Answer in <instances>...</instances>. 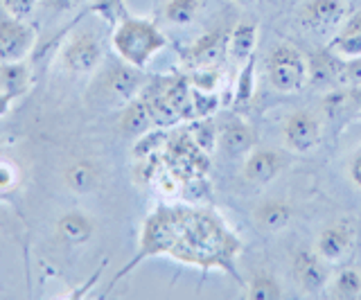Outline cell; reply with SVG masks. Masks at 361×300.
<instances>
[{"label": "cell", "mask_w": 361, "mask_h": 300, "mask_svg": "<svg viewBox=\"0 0 361 300\" xmlns=\"http://www.w3.org/2000/svg\"><path fill=\"white\" fill-rule=\"evenodd\" d=\"M61 61L71 73H93L102 61L99 41L88 32H82L63 48Z\"/></svg>", "instance_id": "5b68a950"}, {"label": "cell", "mask_w": 361, "mask_h": 300, "mask_svg": "<svg viewBox=\"0 0 361 300\" xmlns=\"http://www.w3.org/2000/svg\"><path fill=\"white\" fill-rule=\"evenodd\" d=\"M50 3V7L52 9H59V12H68V9H73V7H77L82 0H48Z\"/></svg>", "instance_id": "d6a6232c"}, {"label": "cell", "mask_w": 361, "mask_h": 300, "mask_svg": "<svg viewBox=\"0 0 361 300\" xmlns=\"http://www.w3.org/2000/svg\"><path fill=\"white\" fill-rule=\"evenodd\" d=\"M34 43V35L20 18H3L0 20V63L20 61L30 52Z\"/></svg>", "instance_id": "8992f818"}, {"label": "cell", "mask_w": 361, "mask_h": 300, "mask_svg": "<svg viewBox=\"0 0 361 300\" xmlns=\"http://www.w3.org/2000/svg\"><path fill=\"white\" fill-rule=\"evenodd\" d=\"M199 12V0H167L165 18L172 25H188Z\"/></svg>", "instance_id": "7402d4cb"}, {"label": "cell", "mask_w": 361, "mask_h": 300, "mask_svg": "<svg viewBox=\"0 0 361 300\" xmlns=\"http://www.w3.org/2000/svg\"><path fill=\"white\" fill-rule=\"evenodd\" d=\"M165 46L167 37L156 27V23L145 18L127 16L113 32V48L122 57V61L135 65V68H145L154 54L161 52Z\"/></svg>", "instance_id": "6da1fadb"}, {"label": "cell", "mask_w": 361, "mask_h": 300, "mask_svg": "<svg viewBox=\"0 0 361 300\" xmlns=\"http://www.w3.org/2000/svg\"><path fill=\"white\" fill-rule=\"evenodd\" d=\"M257 37H259V27L255 23L235 25L228 39V57L237 63H244L251 54H255Z\"/></svg>", "instance_id": "4fadbf2b"}, {"label": "cell", "mask_w": 361, "mask_h": 300, "mask_svg": "<svg viewBox=\"0 0 361 300\" xmlns=\"http://www.w3.org/2000/svg\"><path fill=\"white\" fill-rule=\"evenodd\" d=\"M233 3H237V5H253V3H257V0H233Z\"/></svg>", "instance_id": "e575fe53"}, {"label": "cell", "mask_w": 361, "mask_h": 300, "mask_svg": "<svg viewBox=\"0 0 361 300\" xmlns=\"http://www.w3.org/2000/svg\"><path fill=\"white\" fill-rule=\"evenodd\" d=\"M348 16L345 0H307L300 7V18L307 27L314 30H332L343 25Z\"/></svg>", "instance_id": "ba28073f"}, {"label": "cell", "mask_w": 361, "mask_h": 300, "mask_svg": "<svg viewBox=\"0 0 361 300\" xmlns=\"http://www.w3.org/2000/svg\"><path fill=\"white\" fill-rule=\"evenodd\" d=\"M9 104H11V95H7L5 91L0 93V115H5L9 111Z\"/></svg>", "instance_id": "836d02e7"}, {"label": "cell", "mask_w": 361, "mask_h": 300, "mask_svg": "<svg viewBox=\"0 0 361 300\" xmlns=\"http://www.w3.org/2000/svg\"><path fill=\"white\" fill-rule=\"evenodd\" d=\"M267 77L280 93H298L310 82V63L298 48L280 43L267 57Z\"/></svg>", "instance_id": "7a4b0ae2"}, {"label": "cell", "mask_w": 361, "mask_h": 300, "mask_svg": "<svg viewBox=\"0 0 361 300\" xmlns=\"http://www.w3.org/2000/svg\"><path fill=\"white\" fill-rule=\"evenodd\" d=\"M293 273L307 294H321L330 282L327 262L316 251H298L293 255Z\"/></svg>", "instance_id": "52a82bcc"}, {"label": "cell", "mask_w": 361, "mask_h": 300, "mask_svg": "<svg viewBox=\"0 0 361 300\" xmlns=\"http://www.w3.org/2000/svg\"><path fill=\"white\" fill-rule=\"evenodd\" d=\"M140 68L135 65H116L106 75V91L111 97H116L118 102H131L138 95L142 86V75L138 73Z\"/></svg>", "instance_id": "7c38bea8"}, {"label": "cell", "mask_w": 361, "mask_h": 300, "mask_svg": "<svg viewBox=\"0 0 361 300\" xmlns=\"http://www.w3.org/2000/svg\"><path fill=\"white\" fill-rule=\"evenodd\" d=\"M336 80H341L345 86H361V57L345 59L343 63H338Z\"/></svg>", "instance_id": "cb8c5ba5"}, {"label": "cell", "mask_w": 361, "mask_h": 300, "mask_svg": "<svg viewBox=\"0 0 361 300\" xmlns=\"http://www.w3.org/2000/svg\"><path fill=\"white\" fill-rule=\"evenodd\" d=\"M293 217V210L285 201H262L255 208V219L257 224L267 230H282L289 226Z\"/></svg>", "instance_id": "9a60e30c"}, {"label": "cell", "mask_w": 361, "mask_h": 300, "mask_svg": "<svg viewBox=\"0 0 361 300\" xmlns=\"http://www.w3.org/2000/svg\"><path fill=\"white\" fill-rule=\"evenodd\" d=\"M195 140L199 144V149L210 154L214 149V144H219V133L212 127V122H201V125L195 129Z\"/></svg>", "instance_id": "d4e9b609"}, {"label": "cell", "mask_w": 361, "mask_h": 300, "mask_svg": "<svg viewBox=\"0 0 361 300\" xmlns=\"http://www.w3.org/2000/svg\"><path fill=\"white\" fill-rule=\"evenodd\" d=\"M255 63H257V54H251L240 70L237 77V91H235V104L237 106H246L251 102L253 91H255Z\"/></svg>", "instance_id": "ffe728a7"}, {"label": "cell", "mask_w": 361, "mask_h": 300, "mask_svg": "<svg viewBox=\"0 0 361 300\" xmlns=\"http://www.w3.org/2000/svg\"><path fill=\"white\" fill-rule=\"evenodd\" d=\"M282 136L291 151L310 154L321 140V122L312 111H296L287 118Z\"/></svg>", "instance_id": "277c9868"}, {"label": "cell", "mask_w": 361, "mask_h": 300, "mask_svg": "<svg viewBox=\"0 0 361 300\" xmlns=\"http://www.w3.org/2000/svg\"><path fill=\"white\" fill-rule=\"evenodd\" d=\"M332 298H341V300H353V298H359L361 296V273L353 266H345L341 269L332 280Z\"/></svg>", "instance_id": "ac0fdd59"}, {"label": "cell", "mask_w": 361, "mask_h": 300, "mask_svg": "<svg viewBox=\"0 0 361 300\" xmlns=\"http://www.w3.org/2000/svg\"><path fill=\"white\" fill-rule=\"evenodd\" d=\"M282 296V289L278 280L269 273H257L246 287V298L248 300H278Z\"/></svg>", "instance_id": "44dd1931"}, {"label": "cell", "mask_w": 361, "mask_h": 300, "mask_svg": "<svg viewBox=\"0 0 361 300\" xmlns=\"http://www.w3.org/2000/svg\"><path fill=\"white\" fill-rule=\"evenodd\" d=\"M18 174L9 163H0V192H9L16 185Z\"/></svg>", "instance_id": "f1b7e54d"}, {"label": "cell", "mask_w": 361, "mask_h": 300, "mask_svg": "<svg viewBox=\"0 0 361 300\" xmlns=\"http://www.w3.org/2000/svg\"><path fill=\"white\" fill-rule=\"evenodd\" d=\"M282 156L274 149H251L244 161V176L246 181L255 185H264L274 181L282 170Z\"/></svg>", "instance_id": "30bf717a"}, {"label": "cell", "mask_w": 361, "mask_h": 300, "mask_svg": "<svg viewBox=\"0 0 361 300\" xmlns=\"http://www.w3.org/2000/svg\"><path fill=\"white\" fill-rule=\"evenodd\" d=\"M219 147L228 158H242L255 147L253 129L242 120H228L219 133Z\"/></svg>", "instance_id": "8fae6325"}, {"label": "cell", "mask_w": 361, "mask_h": 300, "mask_svg": "<svg viewBox=\"0 0 361 300\" xmlns=\"http://www.w3.org/2000/svg\"><path fill=\"white\" fill-rule=\"evenodd\" d=\"M192 104H195V113L197 115H208L217 108V99L212 95H208L206 91H192Z\"/></svg>", "instance_id": "4316f807"}, {"label": "cell", "mask_w": 361, "mask_h": 300, "mask_svg": "<svg viewBox=\"0 0 361 300\" xmlns=\"http://www.w3.org/2000/svg\"><path fill=\"white\" fill-rule=\"evenodd\" d=\"M353 242H355L353 228L345 221H338V224L327 226L319 235V239H316V253L327 264L343 262L350 255V251H353Z\"/></svg>", "instance_id": "9c48e42d"}, {"label": "cell", "mask_w": 361, "mask_h": 300, "mask_svg": "<svg viewBox=\"0 0 361 300\" xmlns=\"http://www.w3.org/2000/svg\"><path fill=\"white\" fill-rule=\"evenodd\" d=\"M338 35H348V37H361V9L355 12L348 20H343L341 32Z\"/></svg>", "instance_id": "f546056e"}, {"label": "cell", "mask_w": 361, "mask_h": 300, "mask_svg": "<svg viewBox=\"0 0 361 300\" xmlns=\"http://www.w3.org/2000/svg\"><path fill=\"white\" fill-rule=\"evenodd\" d=\"M93 12H97L111 25H118L120 20L127 18L124 0H93Z\"/></svg>", "instance_id": "603a6c76"}, {"label": "cell", "mask_w": 361, "mask_h": 300, "mask_svg": "<svg viewBox=\"0 0 361 300\" xmlns=\"http://www.w3.org/2000/svg\"><path fill=\"white\" fill-rule=\"evenodd\" d=\"M0 3L7 9V14L14 18H25L37 7V0H0Z\"/></svg>", "instance_id": "484cf974"}, {"label": "cell", "mask_w": 361, "mask_h": 300, "mask_svg": "<svg viewBox=\"0 0 361 300\" xmlns=\"http://www.w3.org/2000/svg\"><path fill=\"white\" fill-rule=\"evenodd\" d=\"M228 39L231 30H212L199 37L183 52V59L195 70H219L228 57Z\"/></svg>", "instance_id": "3957f363"}, {"label": "cell", "mask_w": 361, "mask_h": 300, "mask_svg": "<svg viewBox=\"0 0 361 300\" xmlns=\"http://www.w3.org/2000/svg\"><path fill=\"white\" fill-rule=\"evenodd\" d=\"M66 183L73 192L77 194H88L93 192L99 183V172L93 163L88 161H77L66 170Z\"/></svg>", "instance_id": "2e32d148"}, {"label": "cell", "mask_w": 361, "mask_h": 300, "mask_svg": "<svg viewBox=\"0 0 361 300\" xmlns=\"http://www.w3.org/2000/svg\"><path fill=\"white\" fill-rule=\"evenodd\" d=\"M348 174H350V179H353V183L361 190V149H357L353 154V158H350V163H348Z\"/></svg>", "instance_id": "4dcf8cb0"}, {"label": "cell", "mask_w": 361, "mask_h": 300, "mask_svg": "<svg viewBox=\"0 0 361 300\" xmlns=\"http://www.w3.org/2000/svg\"><path fill=\"white\" fill-rule=\"evenodd\" d=\"M59 235L61 239H66L68 244H84L93 235V221H90L86 215L82 213H68L59 219Z\"/></svg>", "instance_id": "e0dca14e"}, {"label": "cell", "mask_w": 361, "mask_h": 300, "mask_svg": "<svg viewBox=\"0 0 361 300\" xmlns=\"http://www.w3.org/2000/svg\"><path fill=\"white\" fill-rule=\"evenodd\" d=\"M217 70H195V75L190 77V82L195 84V88L199 91H206L210 93L214 86H217Z\"/></svg>", "instance_id": "83f0119b"}, {"label": "cell", "mask_w": 361, "mask_h": 300, "mask_svg": "<svg viewBox=\"0 0 361 300\" xmlns=\"http://www.w3.org/2000/svg\"><path fill=\"white\" fill-rule=\"evenodd\" d=\"M152 122H154V115L145 99H131L120 120V129L127 133V136H145V133L149 131Z\"/></svg>", "instance_id": "5bb4252c"}, {"label": "cell", "mask_w": 361, "mask_h": 300, "mask_svg": "<svg viewBox=\"0 0 361 300\" xmlns=\"http://www.w3.org/2000/svg\"><path fill=\"white\" fill-rule=\"evenodd\" d=\"M345 93H348L350 108H353L355 113H361V86H348Z\"/></svg>", "instance_id": "1f68e13d"}, {"label": "cell", "mask_w": 361, "mask_h": 300, "mask_svg": "<svg viewBox=\"0 0 361 300\" xmlns=\"http://www.w3.org/2000/svg\"><path fill=\"white\" fill-rule=\"evenodd\" d=\"M27 68L23 65L20 61H14V63H3V68H0V82H3V91L11 97L20 95L23 91L27 88Z\"/></svg>", "instance_id": "d6986e66"}]
</instances>
